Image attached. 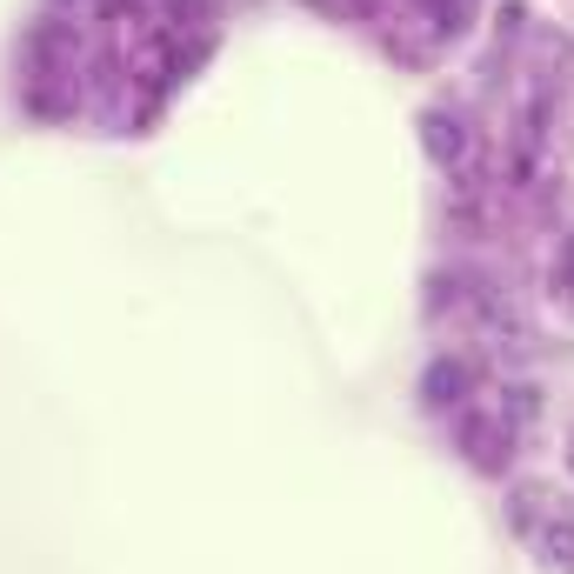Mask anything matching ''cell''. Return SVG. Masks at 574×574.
Segmentation results:
<instances>
[{
    "label": "cell",
    "instance_id": "cell-1",
    "mask_svg": "<svg viewBox=\"0 0 574 574\" xmlns=\"http://www.w3.org/2000/svg\"><path fill=\"white\" fill-rule=\"evenodd\" d=\"M548 548L574 567V521H567V514H554V521H548Z\"/></svg>",
    "mask_w": 574,
    "mask_h": 574
}]
</instances>
